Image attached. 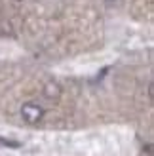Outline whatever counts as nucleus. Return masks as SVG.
<instances>
[{"label": "nucleus", "mask_w": 154, "mask_h": 156, "mask_svg": "<svg viewBox=\"0 0 154 156\" xmlns=\"http://www.w3.org/2000/svg\"><path fill=\"white\" fill-rule=\"evenodd\" d=\"M21 118L25 120L27 124H30V126L40 124L42 118H44V108H42V105L34 103V101L23 103V105H21Z\"/></svg>", "instance_id": "f257e3e1"}, {"label": "nucleus", "mask_w": 154, "mask_h": 156, "mask_svg": "<svg viewBox=\"0 0 154 156\" xmlns=\"http://www.w3.org/2000/svg\"><path fill=\"white\" fill-rule=\"evenodd\" d=\"M42 93H44V97L48 99V101H57L61 97V93H63V90H61V86L55 80H50V82L44 84Z\"/></svg>", "instance_id": "f03ea898"}, {"label": "nucleus", "mask_w": 154, "mask_h": 156, "mask_svg": "<svg viewBox=\"0 0 154 156\" xmlns=\"http://www.w3.org/2000/svg\"><path fill=\"white\" fill-rule=\"evenodd\" d=\"M0 147H8V149H19L21 143H19V141H12V139L0 137Z\"/></svg>", "instance_id": "7ed1b4c3"}, {"label": "nucleus", "mask_w": 154, "mask_h": 156, "mask_svg": "<svg viewBox=\"0 0 154 156\" xmlns=\"http://www.w3.org/2000/svg\"><path fill=\"white\" fill-rule=\"evenodd\" d=\"M105 2H114V0H105Z\"/></svg>", "instance_id": "20e7f679"}]
</instances>
